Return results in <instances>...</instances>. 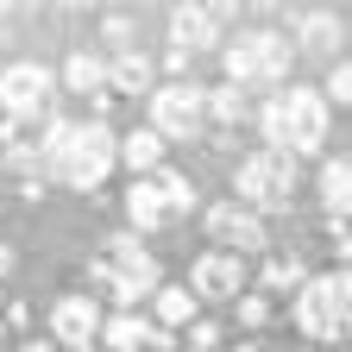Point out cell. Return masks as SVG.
Here are the masks:
<instances>
[{"mask_svg": "<svg viewBox=\"0 0 352 352\" xmlns=\"http://www.w3.org/2000/svg\"><path fill=\"white\" fill-rule=\"evenodd\" d=\"M220 19H227V7H170V51L176 57L214 51L220 44Z\"/></svg>", "mask_w": 352, "mask_h": 352, "instance_id": "7c38bea8", "label": "cell"}, {"mask_svg": "<svg viewBox=\"0 0 352 352\" xmlns=\"http://www.w3.org/2000/svg\"><path fill=\"white\" fill-rule=\"evenodd\" d=\"M95 333H101V302L88 296V289L57 296V308H51V340L57 346H95Z\"/></svg>", "mask_w": 352, "mask_h": 352, "instance_id": "8fae6325", "label": "cell"}, {"mask_svg": "<svg viewBox=\"0 0 352 352\" xmlns=\"http://www.w3.org/2000/svg\"><path fill=\"white\" fill-rule=\"evenodd\" d=\"M346 201H352V157H327L321 164V208L333 214V227L346 220Z\"/></svg>", "mask_w": 352, "mask_h": 352, "instance_id": "d6986e66", "label": "cell"}, {"mask_svg": "<svg viewBox=\"0 0 352 352\" xmlns=\"http://www.w3.org/2000/svg\"><path fill=\"white\" fill-rule=\"evenodd\" d=\"M302 277H308V264H302L296 252L264 258V271H258V296H296V289H302Z\"/></svg>", "mask_w": 352, "mask_h": 352, "instance_id": "ffe728a7", "label": "cell"}, {"mask_svg": "<svg viewBox=\"0 0 352 352\" xmlns=\"http://www.w3.org/2000/svg\"><path fill=\"white\" fill-rule=\"evenodd\" d=\"M38 164L51 170V183H63V189H101L107 176H113V164H120V139L107 132V120H63V113H44Z\"/></svg>", "mask_w": 352, "mask_h": 352, "instance_id": "6da1fadb", "label": "cell"}, {"mask_svg": "<svg viewBox=\"0 0 352 352\" xmlns=\"http://www.w3.org/2000/svg\"><path fill=\"white\" fill-rule=\"evenodd\" d=\"M101 32L120 44V51H139V19H132V13H120V7H113V13L101 19Z\"/></svg>", "mask_w": 352, "mask_h": 352, "instance_id": "603a6c76", "label": "cell"}, {"mask_svg": "<svg viewBox=\"0 0 352 352\" xmlns=\"http://www.w3.org/2000/svg\"><path fill=\"white\" fill-rule=\"evenodd\" d=\"M233 352H258V340H245V346H233Z\"/></svg>", "mask_w": 352, "mask_h": 352, "instance_id": "4316f807", "label": "cell"}, {"mask_svg": "<svg viewBox=\"0 0 352 352\" xmlns=\"http://www.w3.org/2000/svg\"><path fill=\"white\" fill-rule=\"evenodd\" d=\"M208 120H220V126H233V120H245V95L233 82H220V88H208Z\"/></svg>", "mask_w": 352, "mask_h": 352, "instance_id": "44dd1931", "label": "cell"}, {"mask_svg": "<svg viewBox=\"0 0 352 352\" xmlns=\"http://www.w3.org/2000/svg\"><path fill=\"white\" fill-rule=\"evenodd\" d=\"M245 258H233V252H201L195 264H189V289H195V302H239L245 296Z\"/></svg>", "mask_w": 352, "mask_h": 352, "instance_id": "30bf717a", "label": "cell"}, {"mask_svg": "<svg viewBox=\"0 0 352 352\" xmlns=\"http://www.w3.org/2000/svg\"><path fill=\"white\" fill-rule=\"evenodd\" d=\"M176 208H170V195H164V183L157 176H132V189H126V220H132V233H157L164 220H170Z\"/></svg>", "mask_w": 352, "mask_h": 352, "instance_id": "5bb4252c", "label": "cell"}, {"mask_svg": "<svg viewBox=\"0 0 352 352\" xmlns=\"http://www.w3.org/2000/svg\"><path fill=\"white\" fill-rule=\"evenodd\" d=\"M201 227H208L214 252H233V258L271 245V227H264V214H252V208H245V201H233V195H227V201H208Z\"/></svg>", "mask_w": 352, "mask_h": 352, "instance_id": "9c48e42d", "label": "cell"}, {"mask_svg": "<svg viewBox=\"0 0 352 352\" xmlns=\"http://www.w3.org/2000/svg\"><path fill=\"white\" fill-rule=\"evenodd\" d=\"M208 126V88L201 82H164L151 88V132L170 145V139H195Z\"/></svg>", "mask_w": 352, "mask_h": 352, "instance_id": "52a82bcc", "label": "cell"}, {"mask_svg": "<svg viewBox=\"0 0 352 352\" xmlns=\"http://www.w3.org/2000/svg\"><path fill=\"white\" fill-rule=\"evenodd\" d=\"M189 346H195V352H214V346H220V321H201V315H195V321H189Z\"/></svg>", "mask_w": 352, "mask_h": 352, "instance_id": "d4e9b609", "label": "cell"}, {"mask_svg": "<svg viewBox=\"0 0 352 352\" xmlns=\"http://www.w3.org/2000/svg\"><path fill=\"white\" fill-rule=\"evenodd\" d=\"M69 352H95V346H69Z\"/></svg>", "mask_w": 352, "mask_h": 352, "instance_id": "83f0119b", "label": "cell"}, {"mask_svg": "<svg viewBox=\"0 0 352 352\" xmlns=\"http://www.w3.org/2000/svg\"><path fill=\"white\" fill-rule=\"evenodd\" d=\"M57 82L76 88V95H101V88H107V57H95V51H69L63 69H57Z\"/></svg>", "mask_w": 352, "mask_h": 352, "instance_id": "2e32d148", "label": "cell"}, {"mask_svg": "<svg viewBox=\"0 0 352 352\" xmlns=\"http://www.w3.org/2000/svg\"><path fill=\"white\" fill-rule=\"evenodd\" d=\"M51 95H57V69L51 63H38V57H19V63H7L0 69V113L7 120H32V113H44L51 107Z\"/></svg>", "mask_w": 352, "mask_h": 352, "instance_id": "ba28073f", "label": "cell"}, {"mask_svg": "<svg viewBox=\"0 0 352 352\" xmlns=\"http://www.w3.org/2000/svg\"><path fill=\"white\" fill-rule=\"evenodd\" d=\"M233 315H239V327H264V321H271V296H239Z\"/></svg>", "mask_w": 352, "mask_h": 352, "instance_id": "cb8c5ba5", "label": "cell"}, {"mask_svg": "<svg viewBox=\"0 0 352 352\" xmlns=\"http://www.w3.org/2000/svg\"><path fill=\"white\" fill-rule=\"evenodd\" d=\"M289 321L302 327V340H315V346L346 340V327H352V271L346 264H333V271H321V277H302Z\"/></svg>", "mask_w": 352, "mask_h": 352, "instance_id": "277c9868", "label": "cell"}, {"mask_svg": "<svg viewBox=\"0 0 352 352\" xmlns=\"http://www.w3.org/2000/svg\"><path fill=\"white\" fill-rule=\"evenodd\" d=\"M151 302H157V315H151V321H157L164 333H176V327H189V321H195V308H201L189 283H164V289H157Z\"/></svg>", "mask_w": 352, "mask_h": 352, "instance_id": "e0dca14e", "label": "cell"}, {"mask_svg": "<svg viewBox=\"0 0 352 352\" xmlns=\"http://www.w3.org/2000/svg\"><path fill=\"white\" fill-rule=\"evenodd\" d=\"M296 44L315 51V57H327V63H340V51H346V13H333V7L296 13Z\"/></svg>", "mask_w": 352, "mask_h": 352, "instance_id": "4fadbf2b", "label": "cell"}, {"mask_svg": "<svg viewBox=\"0 0 352 352\" xmlns=\"http://www.w3.org/2000/svg\"><path fill=\"white\" fill-rule=\"evenodd\" d=\"M233 195L252 214H283L296 201V157H283V151H252V157H239Z\"/></svg>", "mask_w": 352, "mask_h": 352, "instance_id": "8992f818", "label": "cell"}, {"mask_svg": "<svg viewBox=\"0 0 352 352\" xmlns=\"http://www.w3.org/2000/svg\"><path fill=\"white\" fill-rule=\"evenodd\" d=\"M88 296H113L120 308H139L145 296H157L164 289V264L145 252V239L139 233H113L107 239V252H95V258H88Z\"/></svg>", "mask_w": 352, "mask_h": 352, "instance_id": "3957f363", "label": "cell"}, {"mask_svg": "<svg viewBox=\"0 0 352 352\" xmlns=\"http://www.w3.org/2000/svg\"><path fill=\"white\" fill-rule=\"evenodd\" d=\"M289 57H296V44L277 32V25H245L233 32V44L220 51V63H227V82L239 88H277L289 76Z\"/></svg>", "mask_w": 352, "mask_h": 352, "instance_id": "5b68a950", "label": "cell"}, {"mask_svg": "<svg viewBox=\"0 0 352 352\" xmlns=\"http://www.w3.org/2000/svg\"><path fill=\"white\" fill-rule=\"evenodd\" d=\"M327 101L315 88H271L258 107V132H264V151H283V157H308L327 145Z\"/></svg>", "mask_w": 352, "mask_h": 352, "instance_id": "7a4b0ae2", "label": "cell"}, {"mask_svg": "<svg viewBox=\"0 0 352 352\" xmlns=\"http://www.w3.org/2000/svg\"><path fill=\"white\" fill-rule=\"evenodd\" d=\"M151 57L145 51H120L113 63H107V88H120V95H151Z\"/></svg>", "mask_w": 352, "mask_h": 352, "instance_id": "ac0fdd59", "label": "cell"}, {"mask_svg": "<svg viewBox=\"0 0 352 352\" xmlns=\"http://www.w3.org/2000/svg\"><path fill=\"white\" fill-rule=\"evenodd\" d=\"M19 352H57V340H25Z\"/></svg>", "mask_w": 352, "mask_h": 352, "instance_id": "484cf974", "label": "cell"}, {"mask_svg": "<svg viewBox=\"0 0 352 352\" xmlns=\"http://www.w3.org/2000/svg\"><path fill=\"white\" fill-rule=\"evenodd\" d=\"M120 164H126L132 176H157V170H164V139H157L151 126L126 132V139H120Z\"/></svg>", "mask_w": 352, "mask_h": 352, "instance_id": "9a60e30c", "label": "cell"}, {"mask_svg": "<svg viewBox=\"0 0 352 352\" xmlns=\"http://www.w3.org/2000/svg\"><path fill=\"white\" fill-rule=\"evenodd\" d=\"M315 95H321V101H333V107H346V101H352V63H346V57H340V63H327V82L315 88Z\"/></svg>", "mask_w": 352, "mask_h": 352, "instance_id": "7402d4cb", "label": "cell"}]
</instances>
